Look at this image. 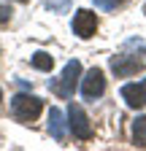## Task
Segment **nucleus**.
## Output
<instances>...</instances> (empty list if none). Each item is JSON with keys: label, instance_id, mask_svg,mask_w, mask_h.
Instances as JSON below:
<instances>
[{"label": "nucleus", "instance_id": "nucleus-16", "mask_svg": "<svg viewBox=\"0 0 146 151\" xmlns=\"http://www.w3.org/2000/svg\"><path fill=\"white\" fill-rule=\"evenodd\" d=\"M143 14H146V6H143Z\"/></svg>", "mask_w": 146, "mask_h": 151}, {"label": "nucleus", "instance_id": "nucleus-11", "mask_svg": "<svg viewBox=\"0 0 146 151\" xmlns=\"http://www.w3.org/2000/svg\"><path fill=\"white\" fill-rule=\"evenodd\" d=\"M43 3H46V8H51L54 14H65V11L70 8L73 0H43Z\"/></svg>", "mask_w": 146, "mask_h": 151}, {"label": "nucleus", "instance_id": "nucleus-15", "mask_svg": "<svg viewBox=\"0 0 146 151\" xmlns=\"http://www.w3.org/2000/svg\"><path fill=\"white\" fill-rule=\"evenodd\" d=\"M16 3H25V0H16Z\"/></svg>", "mask_w": 146, "mask_h": 151}, {"label": "nucleus", "instance_id": "nucleus-3", "mask_svg": "<svg viewBox=\"0 0 146 151\" xmlns=\"http://www.w3.org/2000/svg\"><path fill=\"white\" fill-rule=\"evenodd\" d=\"M68 129H70L79 140H89V138H92V124H89V116L84 113V108L76 105V103H70V108H68Z\"/></svg>", "mask_w": 146, "mask_h": 151}, {"label": "nucleus", "instance_id": "nucleus-10", "mask_svg": "<svg viewBox=\"0 0 146 151\" xmlns=\"http://www.w3.org/2000/svg\"><path fill=\"white\" fill-rule=\"evenodd\" d=\"M30 62H33V68H38V70H51L54 68V57L49 51H35L30 57Z\"/></svg>", "mask_w": 146, "mask_h": 151}, {"label": "nucleus", "instance_id": "nucleus-14", "mask_svg": "<svg viewBox=\"0 0 146 151\" xmlns=\"http://www.w3.org/2000/svg\"><path fill=\"white\" fill-rule=\"evenodd\" d=\"M0 100H3V92H0Z\"/></svg>", "mask_w": 146, "mask_h": 151}, {"label": "nucleus", "instance_id": "nucleus-9", "mask_svg": "<svg viewBox=\"0 0 146 151\" xmlns=\"http://www.w3.org/2000/svg\"><path fill=\"white\" fill-rule=\"evenodd\" d=\"M133 143L138 148H146V116H138L133 122Z\"/></svg>", "mask_w": 146, "mask_h": 151}, {"label": "nucleus", "instance_id": "nucleus-1", "mask_svg": "<svg viewBox=\"0 0 146 151\" xmlns=\"http://www.w3.org/2000/svg\"><path fill=\"white\" fill-rule=\"evenodd\" d=\"M41 111H43V100L35 97V94H16V97H11V116L22 124L35 122Z\"/></svg>", "mask_w": 146, "mask_h": 151}, {"label": "nucleus", "instance_id": "nucleus-2", "mask_svg": "<svg viewBox=\"0 0 146 151\" xmlns=\"http://www.w3.org/2000/svg\"><path fill=\"white\" fill-rule=\"evenodd\" d=\"M79 76H81V62L79 60H70L60 76V81H49V86L54 89V94H60L62 100L73 97V92H76V84H79Z\"/></svg>", "mask_w": 146, "mask_h": 151}, {"label": "nucleus", "instance_id": "nucleus-8", "mask_svg": "<svg viewBox=\"0 0 146 151\" xmlns=\"http://www.w3.org/2000/svg\"><path fill=\"white\" fill-rule=\"evenodd\" d=\"M49 132H51V138L54 140H65V135H68V124H65V113L60 111V108H51L49 111Z\"/></svg>", "mask_w": 146, "mask_h": 151}, {"label": "nucleus", "instance_id": "nucleus-5", "mask_svg": "<svg viewBox=\"0 0 146 151\" xmlns=\"http://www.w3.org/2000/svg\"><path fill=\"white\" fill-rule=\"evenodd\" d=\"M103 92H106V76L100 68H92L81 78V94L87 100H98V97H103Z\"/></svg>", "mask_w": 146, "mask_h": 151}, {"label": "nucleus", "instance_id": "nucleus-6", "mask_svg": "<svg viewBox=\"0 0 146 151\" xmlns=\"http://www.w3.org/2000/svg\"><path fill=\"white\" fill-rule=\"evenodd\" d=\"M95 30H98V16L92 11H87V8L76 11V16H73V35H79V38L87 41V38L95 35Z\"/></svg>", "mask_w": 146, "mask_h": 151}, {"label": "nucleus", "instance_id": "nucleus-4", "mask_svg": "<svg viewBox=\"0 0 146 151\" xmlns=\"http://www.w3.org/2000/svg\"><path fill=\"white\" fill-rule=\"evenodd\" d=\"M111 70L116 73V78H130L143 70V60L138 54H119V57H111Z\"/></svg>", "mask_w": 146, "mask_h": 151}, {"label": "nucleus", "instance_id": "nucleus-12", "mask_svg": "<svg viewBox=\"0 0 146 151\" xmlns=\"http://www.w3.org/2000/svg\"><path fill=\"white\" fill-rule=\"evenodd\" d=\"M95 6H98L100 11H114V8L122 6V0H95Z\"/></svg>", "mask_w": 146, "mask_h": 151}, {"label": "nucleus", "instance_id": "nucleus-7", "mask_svg": "<svg viewBox=\"0 0 146 151\" xmlns=\"http://www.w3.org/2000/svg\"><path fill=\"white\" fill-rule=\"evenodd\" d=\"M122 100L130 108H141L146 105V78L141 84H124L122 86Z\"/></svg>", "mask_w": 146, "mask_h": 151}, {"label": "nucleus", "instance_id": "nucleus-13", "mask_svg": "<svg viewBox=\"0 0 146 151\" xmlns=\"http://www.w3.org/2000/svg\"><path fill=\"white\" fill-rule=\"evenodd\" d=\"M11 14H14V11H11L8 6H0V24H8V22H11Z\"/></svg>", "mask_w": 146, "mask_h": 151}]
</instances>
